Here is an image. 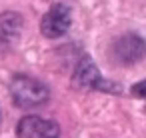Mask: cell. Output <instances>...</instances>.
<instances>
[{"label": "cell", "mask_w": 146, "mask_h": 138, "mask_svg": "<svg viewBox=\"0 0 146 138\" xmlns=\"http://www.w3.org/2000/svg\"><path fill=\"white\" fill-rule=\"evenodd\" d=\"M72 24V14H70V8L62 2L58 4H52L48 8V12L42 16L40 20V32L46 36V38H60L68 32Z\"/></svg>", "instance_id": "cell-3"}, {"label": "cell", "mask_w": 146, "mask_h": 138, "mask_svg": "<svg viewBox=\"0 0 146 138\" xmlns=\"http://www.w3.org/2000/svg\"><path fill=\"white\" fill-rule=\"evenodd\" d=\"M132 94L138 96V98H144V100H146V80L134 84V86H132Z\"/></svg>", "instance_id": "cell-7"}, {"label": "cell", "mask_w": 146, "mask_h": 138, "mask_svg": "<svg viewBox=\"0 0 146 138\" xmlns=\"http://www.w3.org/2000/svg\"><path fill=\"white\" fill-rule=\"evenodd\" d=\"M18 138H58L60 128L54 120H46L40 116H24L16 126Z\"/></svg>", "instance_id": "cell-5"}, {"label": "cell", "mask_w": 146, "mask_h": 138, "mask_svg": "<svg viewBox=\"0 0 146 138\" xmlns=\"http://www.w3.org/2000/svg\"><path fill=\"white\" fill-rule=\"evenodd\" d=\"M10 96L16 106L20 108H34L42 106L50 98V90L44 82L28 76V74H16L10 80Z\"/></svg>", "instance_id": "cell-1"}, {"label": "cell", "mask_w": 146, "mask_h": 138, "mask_svg": "<svg viewBox=\"0 0 146 138\" xmlns=\"http://www.w3.org/2000/svg\"><path fill=\"white\" fill-rule=\"evenodd\" d=\"M22 28V18L16 12H4L0 16V40L2 42H12L18 38Z\"/></svg>", "instance_id": "cell-6"}, {"label": "cell", "mask_w": 146, "mask_h": 138, "mask_svg": "<svg viewBox=\"0 0 146 138\" xmlns=\"http://www.w3.org/2000/svg\"><path fill=\"white\" fill-rule=\"evenodd\" d=\"M144 54H146V42L138 34H132V32L118 36L110 46L112 60L116 64H124V66L138 62Z\"/></svg>", "instance_id": "cell-2"}, {"label": "cell", "mask_w": 146, "mask_h": 138, "mask_svg": "<svg viewBox=\"0 0 146 138\" xmlns=\"http://www.w3.org/2000/svg\"><path fill=\"white\" fill-rule=\"evenodd\" d=\"M72 84L80 90H112L114 92V86L100 76L96 64L88 56H84L78 62V66L72 74Z\"/></svg>", "instance_id": "cell-4"}]
</instances>
